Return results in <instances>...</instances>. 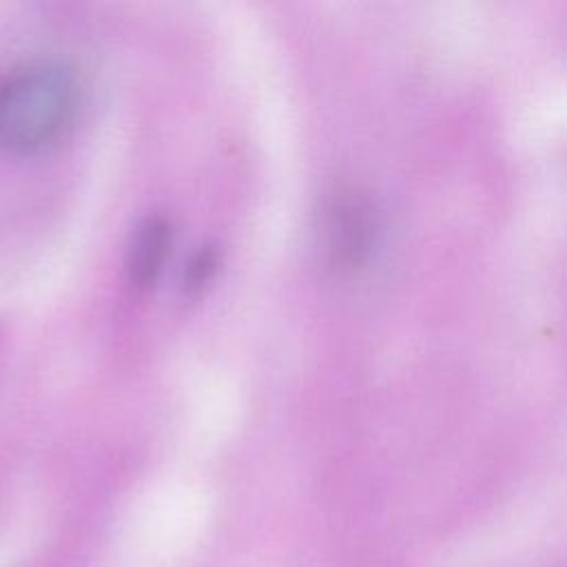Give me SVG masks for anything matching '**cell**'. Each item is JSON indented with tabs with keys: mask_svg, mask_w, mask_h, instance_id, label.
<instances>
[{
	"mask_svg": "<svg viewBox=\"0 0 567 567\" xmlns=\"http://www.w3.org/2000/svg\"><path fill=\"white\" fill-rule=\"evenodd\" d=\"M75 113V89L66 71L24 64L0 75V148L40 153L62 140Z\"/></svg>",
	"mask_w": 567,
	"mask_h": 567,
	"instance_id": "1",
	"label": "cell"
},
{
	"mask_svg": "<svg viewBox=\"0 0 567 567\" xmlns=\"http://www.w3.org/2000/svg\"><path fill=\"white\" fill-rule=\"evenodd\" d=\"M171 248V228L164 219H146L133 237L128 268L137 284H151L162 272L164 259Z\"/></svg>",
	"mask_w": 567,
	"mask_h": 567,
	"instance_id": "2",
	"label": "cell"
}]
</instances>
